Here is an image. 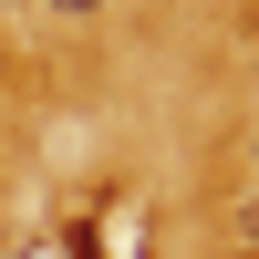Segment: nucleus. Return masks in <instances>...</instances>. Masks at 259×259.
<instances>
[{
	"instance_id": "f257e3e1",
	"label": "nucleus",
	"mask_w": 259,
	"mask_h": 259,
	"mask_svg": "<svg viewBox=\"0 0 259 259\" xmlns=\"http://www.w3.org/2000/svg\"><path fill=\"white\" fill-rule=\"evenodd\" d=\"M228 228H239V239L259 249V197H239V218H228Z\"/></svg>"
},
{
	"instance_id": "f03ea898",
	"label": "nucleus",
	"mask_w": 259,
	"mask_h": 259,
	"mask_svg": "<svg viewBox=\"0 0 259 259\" xmlns=\"http://www.w3.org/2000/svg\"><path fill=\"white\" fill-rule=\"evenodd\" d=\"M52 11H94V0H52Z\"/></svg>"
}]
</instances>
